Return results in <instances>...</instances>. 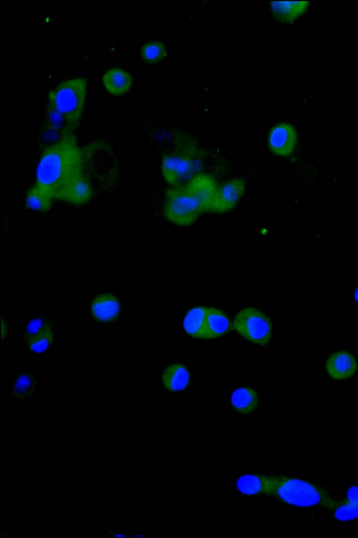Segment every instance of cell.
<instances>
[{
    "mask_svg": "<svg viewBox=\"0 0 358 538\" xmlns=\"http://www.w3.org/2000/svg\"><path fill=\"white\" fill-rule=\"evenodd\" d=\"M208 308L197 306L192 308L185 315L183 327L189 336L203 338Z\"/></svg>",
    "mask_w": 358,
    "mask_h": 538,
    "instance_id": "17",
    "label": "cell"
},
{
    "mask_svg": "<svg viewBox=\"0 0 358 538\" xmlns=\"http://www.w3.org/2000/svg\"><path fill=\"white\" fill-rule=\"evenodd\" d=\"M296 130L287 123H281L273 127L268 136L271 151L280 156L290 155L296 147Z\"/></svg>",
    "mask_w": 358,
    "mask_h": 538,
    "instance_id": "9",
    "label": "cell"
},
{
    "mask_svg": "<svg viewBox=\"0 0 358 538\" xmlns=\"http://www.w3.org/2000/svg\"><path fill=\"white\" fill-rule=\"evenodd\" d=\"M231 404L234 408L239 413L249 414L257 408L258 405V396L252 388L239 387L232 393Z\"/></svg>",
    "mask_w": 358,
    "mask_h": 538,
    "instance_id": "18",
    "label": "cell"
},
{
    "mask_svg": "<svg viewBox=\"0 0 358 538\" xmlns=\"http://www.w3.org/2000/svg\"><path fill=\"white\" fill-rule=\"evenodd\" d=\"M87 80L73 77L59 83L49 91L48 102L63 117L69 132L79 125L87 95Z\"/></svg>",
    "mask_w": 358,
    "mask_h": 538,
    "instance_id": "3",
    "label": "cell"
},
{
    "mask_svg": "<svg viewBox=\"0 0 358 538\" xmlns=\"http://www.w3.org/2000/svg\"><path fill=\"white\" fill-rule=\"evenodd\" d=\"M346 499L348 502L358 505V485L350 486L346 492Z\"/></svg>",
    "mask_w": 358,
    "mask_h": 538,
    "instance_id": "25",
    "label": "cell"
},
{
    "mask_svg": "<svg viewBox=\"0 0 358 538\" xmlns=\"http://www.w3.org/2000/svg\"><path fill=\"white\" fill-rule=\"evenodd\" d=\"M164 387L171 392H176L185 389L189 383V373L181 364H173L167 367L162 375Z\"/></svg>",
    "mask_w": 358,
    "mask_h": 538,
    "instance_id": "15",
    "label": "cell"
},
{
    "mask_svg": "<svg viewBox=\"0 0 358 538\" xmlns=\"http://www.w3.org/2000/svg\"><path fill=\"white\" fill-rule=\"evenodd\" d=\"M53 339L51 328L47 325L36 335L30 336L29 346L31 351L36 353L44 352L50 345Z\"/></svg>",
    "mask_w": 358,
    "mask_h": 538,
    "instance_id": "21",
    "label": "cell"
},
{
    "mask_svg": "<svg viewBox=\"0 0 358 538\" xmlns=\"http://www.w3.org/2000/svg\"><path fill=\"white\" fill-rule=\"evenodd\" d=\"M334 517L341 521H348L358 518V505L348 500L336 504L332 508Z\"/></svg>",
    "mask_w": 358,
    "mask_h": 538,
    "instance_id": "23",
    "label": "cell"
},
{
    "mask_svg": "<svg viewBox=\"0 0 358 538\" xmlns=\"http://www.w3.org/2000/svg\"><path fill=\"white\" fill-rule=\"evenodd\" d=\"M355 298L356 301L358 302V287L356 289L355 291Z\"/></svg>",
    "mask_w": 358,
    "mask_h": 538,
    "instance_id": "26",
    "label": "cell"
},
{
    "mask_svg": "<svg viewBox=\"0 0 358 538\" xmlns=\"http://www.w3.org/2000/svg\"><path fill=\"white\" fill-rule=\"evenodd\" d=\"M273 495L283 502L301 507L332 509L336 502L320 487L301 478L277 476Z\"/></svg>",
    "mask_w": 358,
    "mask_h": 538,
    "instance_id": "4",
    "label": "cell"
},
{
    "mask_svg": "<svg viewBox=\"0 0 358 538\" xmlns=\"http://www.w3.org/2000/svg\"><path fill=\"white\" fill-rule=\"evenodd\" d=\"M52 199L46 191L35 184L26 195L25 204L31 209L48 212L51 207Z\"/></svg>",
    "mask_w": 358,
    "mask_h": 538,
    "instance_id": "20",
    "label": "cell"
},
{
    "mask_svg": "<svg viewBox=\"0 0 358 538\" xmlns=\"http://www.w3.org/2000/svg\"><path fill=\"white\" fill-rule=\"evenodd\" d=\"M276 480L277 476L248 474L237 479L236 486L244 495H273Z\"/></svg>",
    "mask_w": 358,
    "mask_h": 538,
    "instance_id": "8",
    "label": "cell"
},
{
    "mask_svg": "<svg viewBox=\"0 0 358 538\" xmlns=\"http://www.w3.org/2000/svg\"><path fill=\"white\" fill-rule=\"evenodd\" d=\"M84 171L98 181L114 180L117 172V161L111 148L103 141L92 142L82 149Z\"/></svg>",
    "mask_w": 358,
    "mask_h": 538,
    "instance_id": "5",
    "label": "cell"
},
{
    "mask_svg": "<svg viewBox=\"0 0 358 538\" xmlns=\"http://www.w3.org/2000/svg\"><path fill=\"white\" fill-rule=\"evenodd\" d=\"M229 318L220 310L208 308L203 338L220 337L231 329Z\"/></svg>",
    "mask_w": 358,
    "mask_h": 538,
    "instance_id": "14",
    "label": "cell"
},
{
    "mask_svg": "<svg viewBox=\"0 0 358 538\" xmlns=\"http://www.w3.org/2000/svg\"><path fill=\"white\" fill-rule=\"evenodd\" d=\"M308 1H271V6L275 18L284 22H292L302 15L308 8Z\"/></svg>",
    "mask_w": 358,
    "mask_h": 538,
    "instance_id": "16",
    "label": "cell"
},
{
    "mask_svg": "<svg viewBox=\"0 0 358 538\" xmlns=\"http://www.w3.org/2000/svg\"><path fill=\"white\" fill-rule=\"evenodd\" d=\"M217 191L212 178L203 174L195 175L187 184L169 190L164 204V215L179 226L194 223L200 214L210 211Z\"/></svg>",
    "mask_w": 358,
    "mask_h": 538,
    "instance_id": "2",
    "label": "cell"
},
{
    "mask_svg": "<svg viewBox=\"0 0 358 538\" xmlns=\"http://www.w3.org/2000/svg\"><path fill=\"white\" fill-rule=\"evenodd\" d=\"M166 54V48L163 43L158 41H150L143 45L141 55L144 60L148 62H155L162 60Z\"/></svg>",
    "mask_w": 358,
    "mask_h": 538,
    "instance_id": "22",
    "label": "cell"
},
{
    "mask_svg": "<svg viewBox=\"0 0 358 538\" xmlns=\"http://www.w3.org/2000/svg\"><path fill=\"white\" fill-rule=\"evenodd\" d=\"M233 325L241 335L254 343L265 345L269 342L272 332L271 319L257 309L247 308L240 311Z\"/></svg>",
    "mask_w": 358,
    "mask_h": 538,
    "instance_id": "6",
    "label": "cell"
},
{
    "mask_svg": "<svg viewBox=\"0 0 358 538\" xmlns=\"http://www.w3.org/2000/svg\"><path fill=\"white\" fill-rule=\"evenodd\" d=\"M119 310L118 301L109 294L97 296L92 304L94 316L101 321L112 319L117 315Z\"/></svg>",
    "mask_w": 358,
    "mask_h": 538,
    "instance_id": "19",
    "label": "cell"
},
{
    "mask_svg": "<svg viewBox=\"0 0 358 538\" xmlns=\"http://www.w3.org/2000/svg\"><path fill=\"white\" fill-rule=\"evenodd\" d=\"M199 160L187 155H168L162 163V172L165 180L170 184L179 185L190 180L199 171Z\"/></svg>",
    "mask_w": 358,
    "mask_h": 538,
    "instance_id": "7",
    "label": "cell"
},
{
    "mask_svg": "<svg viewBox=\"0 0 358 538\" xmlns=\"http://www.w3.org/2000/svg\"><path fill=\"white\" fill-rule=\"evenodd\" d=\"M87 177L82 150L73 132L45 148L36 171V184L53 199L68 202L74 187Z\"/></svg>",
    "mask_w": 358,
    "mask_h": 538,
    "instance_id": "1",
    "label": "cell"
},
{
    "mask_svg": "<svg viewBox=\"0 0 358 538\" xmlns=\"http://www.w3.org/2000/svg\"><path fill=\"white\" fill-rule=\"evenodd\" d=\"M38 381L32 373L24 371L15 375L8 385V395L23 401L34 397L38 392Z\"/></svg>",
    "mask_w": 358,
    "mask_h": 538,
    "instance_id": "11",
    "label": "cell"
},
{
    "mask_svg": "<svg viewBox=\"0 0 358 538\" xmlns=\"http://www.w3.org/2000/svg\"><path fill=\"white\" fill-rule=\"evenodd\" d=\"M245 191L243 179H234L218 188L210 207V211L224 213L231 210L242 197Z\"/></svg>",
    "mask_w": 358,
    "mask_h": 538,
    "instance_id": "10",
    "label": "cell"
},
{
    "mask_svg": "<svg viewBox=\"0 0 358 538\" xmlns=\"http://www.w3.org/2000/svg\"><path fill=\"white\" fill-rule=\"evenodd\" d=\"M327 369L333 378L344 380L351 377L355 373L357 363L354 357L350 353L338 352L329 357Z\"/></svg>",
    "mask_w": 358,
    "mask_h": 538,
    "instance_id": "12",
    "label": "cell"
},
{
    "mask_svg": "<svg viewBox=\"0 0 358 538\" xmlns=\"http://www.w3.org/2000/svg\"><path fill=\"white\" fill-rule=\"evenodd\" d=\"M48 324L45 325L43 320L41 318L31 319L27 324L26 327V332L29 336L36 335L41 332Z\"/></svg>",
    "mask_w": 358,
    "mask_h": 538,
    "instance_id": "24",
    "label": "cell"
},
{
    "mask_svg": "<svg viewBox=\"0 0 358 538\" xmlns=\"http://www.w3.org/2000/svg\"><path fill=\"white\" fill-rule=\"evenodd\" d=\"M102 81L106 90L114 95L129 90L133 79L131 75L119 67L109 68L103 75Z\"/></svg>",
    "mask_w": 358,
    "mask_h": 538,
    "instance_id": "13",
    "label": "cell"
}]
</instances>
